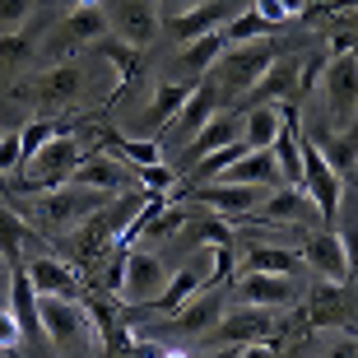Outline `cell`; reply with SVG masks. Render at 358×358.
<instances>
[{"instance_id": "cell-1", "label": "cell", "mask_w": 358, "mask_h": 358, "mask_svg": "<svg viewBox=\"0 0 358 358\" xmlns=\"http://www.w3.org/2000/svg\"><path fill=\"white\" fill-rule=\"evenodd\" d=\"M93 149L84 145V140H75L70 131H61L56 140H47V145L33 154V159H24L19 168V182L10 186V191H28V196H42V191H56V186H66L70 173L80 168L84 159H89Z\"/></svg>"}, {"instance_id": "cell-2", "label": "cell", "mask_w": 358, "mask_h": 358, "mask_svg": "<svg viewBox=\"0 0 358 358\" xmlns=\"http://www.w3.org/2000/svg\"><path fill=\"white\" fill-rule=\"evenodd\" d=\"M42 312V331H47V345L61 358H84L98 349V331H93V317L84 303H70V298H38Z\"/></svg>"}, {"instance_id": "cell-3", "label": "cell", "mask_w": 358, "mask_h": 358, "mask_svg": "<svg viewBox=\"0 0 358 358\" xmlns=\"http://www.w3.org/2000/svg\"><path fill=\"white\" fill-rule=\"evenodd\" d=\"M275 47H270L266 38L256 42H238V47H228L219 61H214V70L205 75V80L219 89V98H242V93H252L256 80L270 70V61H275Z\"/></svg>"}, {"instance_id": "cell-4", "label": "cell", "mask_w": 358, "mask_h": 358, "mask_svg": "<svg viewBox=\"0 0 358 358\" xmlns=\"http://www.w3.org/2000/svg\"><path fill=\"white\" fill-rule=\"evenodd\" d=\"M321 112L326 131H340L358 117V52H335L321 70Z\"/></svg>"}, {"instance_id": "cell-5", "label": "cell", "mask_w": 358, "mask_h": 358, "mask_svg": "<svg viewBox=\"0 0 358 358\" xmlns=\"http://www.w3.org/2000/svg\"><path fill=\"white\" fill-rule=\"evenodd\" d=\"M107 200H112L107 191H89V186H56V191H42V196L33 200V219H38L42 228L61 233V228L84 224L89 214H98Z\"/></svg>"}, {"instance_id": "cell-6", "label": "cell", "mask_w": 358, "mask_h": 358, "mask_svg": "<svg viewBox=\"0 0 358 358\" xmlns=\"http://www.w3.org/2000/svg\"><path fill=\"white\" fill-rule=\"evenodd\" d=\"M84 84H89V75L75 61H61V66L33 75L28 84H19V98L33 103L38 112H61V107H75L84 98Z\"/></svg>"}, {"instance_id": "cell-7", "label": "cell", "mask_w": 358, "mask_h": 358, "mask_svg": "<svg viewBox=\"0 0 358 358\" xmlns=\"http://www.w3.org/2000/svg\"><path fill=\"white\" fill-rule=\"evenodd\" d=\"M303 191L312 196L321 224H335V214L345 205V177L326 163V154H321L307 135H303Z\"/></svg>"}, {"instance_id": "cell-8", "label": "cell", "mask_w": 358, "mask_h": 358, "mask_svg": "<svg viewBox=\"0 0 358 358\" xmlns=\"http://www.w3.org/2000/svg\"><path fill=\"white\" fill-rule=\"evenodd\" d=\"M307 326L312 331H358V293L345 284L321 279L317 289L307 293Z\"/></svg>"}, {"instance_id": "cell-9", "label": "cell", "mask_w": 358, "mask_h": 358, "mask_svg": "<svg viewBox=\"0 0 358 358\" xmlns=\"http://www.w3.org/2000/svg\"><path fill=\"white\" fill-rule=\"evenodd\" d=\"M168 279H173V270L163 266V256H154V252H126V266H121V289L117 293H121V303L149 307L163 289H168Z\"/></svg>"}, {"instance_id": "cell-10", "label": "cell", "mask_w": 358, "mask_h": 358, "mask_svg": "<svg viewBox=\"0 0 358 358\" xmlns=\"http://www.w3.org/2000/svg\"><path fill=\"white\" fill-rule=\"evenodd\" d=\"M196 200L214 214H228V219H247V214L261 210V186H233V182H205V186H186V191H168V200Z\"/></svg>"}, {"instance_id": "cell-11", "label": "cell", "mask_w": 358, "mask_h": 358, "mask_svg": "<svg viewBox=\"0 0 358 358\" xmlns=\"http://www.w3.org/2000/svg\"><path fill=\"white\" fill-rule=\"evenodd\" d=\"M103 14H107V28L121 42L140 47V52L159 38V5L154 0H103Z\"/></svg>"}, {"instance_id": "cell-12", "label": "cell", "mask_w": 358, "mask_h": 358, "mask_svg": "<svg viewBox=\"0 0 358 358\" xmlns=\"http://www.w3.org/2000/svg\"><path fill=\"white\" fill-rule=\"evenodd\" d=\"M112 28H107V14L98 0H89V5H75V10L61 19V24L52 28V42H47V52L56 56H70L80 52V47H93L98 38H107Z\"/></svg>"}, {"instance_id": "cell-13", "label": "cell", "mask_w": 358, "mask_h": 358, "mask_svg": "<svg viewBox=\"0 0 358 358\" xmlns=\"http://www.w3.org/2000/svg\"><path fill=\"white\" fill-rule=\"evenodd\" d=\"M303 233V261L317 270L321 279H331V284H345L349 279V247L345 238L335 233V228H298Z\"/></svg>"}, {"instance_id": "cell-14", "label": "cell", "mask_w": 358, "mask_h": 358, "mask_svg": "<svg viewBox=\"0 0 358 358\" xmlns=\"http://www.w3.org/2000/svg\"><path fill=\"white\" fill-rule=\"evenodd\" d=\"M303 98V61L298 56H275L270 70L256 80V89L247 93V107L252 103H293Z\"/></svg>"}, {"instance_id": "cell-15", "label": "cell", "mask_w": 358, "mask_h": 358, "mask_svg": "<svg viewBox=\"0 0 358 358\" xmlns=\"http://www.w3.org/2000/svg\"><path fill=\"white\" fill-rule=\"evenodd\" d=\"M270 335H275V317H270V307H256V303L224 312L219 326H214V340H224V345H261Z\"/></svg>"}, {"instance_id": "cell-16", "label": "cell", "mask_w": 358, "mask_h": 358, "mask_svg": "<svg viewBox=\"0 0 358 358\" xmlns=\"http://www.w3.org/2000/svg\"><path fill=\"white\" fill-rule=\"evenodd\" d=\"M233 14H238V5H233V0H205V5H196V10L163 19L159 28L173 42H196V38H205V33H214V28H224Z\"/></svg>"}, {"instance_id": "cell-17", "label": "cell", "mask_w": 358, "mask_h": 358, "mask_svg": "<svg viewBox=\"0 0 358 358\" xmlns=\"http://www.w3.org/2000/svg\"><path fill=\"white\" fill-rule=\"evenodd\" d=\"M233 289H238L242 303L289 307L293 298H298V279L293 275H266V270H238V275H233Z\"/></svg>"}, {"instance_id": "cell-18", "label": "cell", "mask_w": 358, "mask_h": 358, "mask_svg": "<svg viewBox=\"0 0 358 358\" xmlns=\"http://www.w3.org/2000/svg\"><path fill=\"white\" fill-rule=\"evenodd\" d=\"M214 112H219V89H214L210 80H200L196 89H191V98L177 107V117L168 121V140H173V145H191L196 131L214 117Z\"/></svg>"}, {"instance_id": "cell-19", "label": "cell", "mask_w": 358, "mask_h": 358, "mask_svg": "<svg viewBox=\"0 0 358 358\" xmlns=\"http://www.w3.org/2000/svg\"><path fill=\"white\" fill-rule=\"evenodd\" d=\"M219 317H224V298H219V289H200L196 298H186V303L177 307V317L168 321L163 331L168 335H214Z\"/></svg>"}, {"instance_id": "cell-20", "label": "cell", "mask_w": 358, "mask_h": 358, "mask_svg": "<svg viewBox=\"0 0 358 358\" xmlns=\"http://www.w3.org/2000/svg\"><path fill=\"white\" fill-rule=\"evenodd\" d=\"M24 275L38 289V298H75L80 293V270H70L61 256H33V261H24Z\"/></svg>"}, {"instance_id": "cell-21", "label": "cell", "mask_w": 358, "mask_h": 358, "mask_svg": "<svg viewBox=\"0 0 358 358\" xmlns=\"http://www.w3.org/2000/svg\"><path fill=\"white\" fill-rule=\"evenodd\" d=\"M191 89H196V84H186V80H159V84H154V103L140 112V131H145L149 140L163 135V131H168V121L177 117V107L191 98Z\"/></svg>"}, {"instance_id": "cell-22", "label": "cell", "mask_w": 358, "mask_h": 358, "mask_svg": "<svg viewBox=\"0 0 358 358\" xmlns=\"http://www.w3.org/2000/svg\"><path fill=\"white\" fill-rule=\"evenodd\" d=\"M261 219H270V224H289V228H307L312 219H317V205H312V196H307L303 186H279L275 196L261 200Z\"/></svg>"}, {"instance_id": "cell-23", "label": "cell", "mask_w": 358, "mask_h": 358, "mask_svg": "<svg viewBox=\"0 0 358 358\" xmlns=\"http://www.w3.org/2000/svg\"><path fill=\"white\" fill-rule=\"evenodd\" d=\"M66 186H89V191H107V196H117L121 186H135V182H131V168H121L112 154H98V149H93L89 159L70 173Z\"/></svg>"}, {"instance_id": "cell-24", "label": "cell", "mask_w": 358, "mask_h": 358, "mask_svg": "<svg viewBox=\"0 0 358 358\" xmlns=\"http://www.w3.org/2000/svg\"><path fill=\"white\" fill-rule=\"evenodd\" d=\"M233 140H242V117H238V112H228V107H219V112H214V117L196 131V140L186 145V168L200 163L205 154H214V149L233 145Z\"/></svg>"}, {"instance_id": "cell-25", "label": "cell", "mask_w": 358, "mask_h": 358, "mask_svg": "<svg viewBox=\"0 0 358 358\" xmlns=\"http://www.w3.org/2000/svg\"><path fill=\"white\" fill-rule=\"evenodd\" d=\"M303 135L326 154V163H331L340 177L358 168V117L349 121V126H340V131H303Z\"/></svg>"}, {"instance_id": "cell-26", "label": "cell", "mask_w": 358, "mask_h": 358, "mask_svg": "<svg viewBox=\"0 0 358 358\" xmlns=\"http://www.w3.org/2000/svg\"><path fill=\"white\" fill-rule=\"evenodd\" d=\"M224 52H228V38H224V28H214V33H205V38H196V42H182L177 70L186 75V84H200Z\"/></svg>"}, {"instance_id": "cell-27", "label": "cell", "mask_w": 358, "mask_h": 358, "mask_svg": "<svg viewBox=\"0 0 358 358\" xmlns=\"http://www.w3.org/2000/svg\"><path fill=\"white\" fill-rule=\"evenodd\" d=\"M214 182H233V186H284L279 182V168H275V154L270 149H247L233 168H224V177H214Z\"/></svg>"}, {"instance_id": "cell-28", "label": "cell", "mask_w": 358, "mask_h": 358, "mask_svg": "<svg viewBox=\"0 0 358 358\" xmlns=\"http://www.w3.org/2000/svg\"><path fill=\"white\" fill-rule=\"evenodd\" d=\"M284 131V103H252L242 112V140L252 149H270Z\"/></svg>"}, {"instance_id": "cell-29", "label": "cell", "mask_w": 358, "mask_h": 358, "mask_svg": "<svg viewBox=\"0 0 358 358\" xmlns=\"http://www.w3.org/2000/svg\"><path fill=\"white\" fill-rule=\"evenodd\" d=\"M238 270H266V275H293L298 279V252H289V247H266V242H247Z\"/></svg>"}, {"instance_id": "cell-30", "label": "cell", "mask_w": 358, "mask_h": 358, "mask_svg": "<svg viewBox=\"0 0 358 358\" xmlns=\"http://www.w3.org/2000/svg\"><path fill=\"white\" fill-rule=\"evenodd\" d=\"M28 238H33V228L24 224V214L10 210V205H0V256L10 261V270H14V266H24V247H28Z\"/></svg>"}, {"instance_id": "cell-31", "label": "cell", "mask_w": 358, "mask_h": 358, "mask_svg": "<svg viewBox=\"0 0 358 358\" xmlns=\"http://www.w3.org/2000/svg\"><path fill=\"white\" fill-rule=\"evenodd\" d=\"M186 224H191V228H182L186 252H196L200 242H210V247H233V228H228L224 219H214V214H186Z\"/></svg>"}, {"instance_id": "cell-32", "label": "cell", "mask_w": 358, "mask_h": 358, "mask_svg": "<svg viewBox=\"0 0 358 358\" xmlns=\"http://www.w3.org/2000/svg\"><path fill=\"white\" fill-rule=\"evenodd\" d=\"M93 52L103 56L107 66H117V80H121V89H126V84L135 80V75H140V47H131V42H121V38H112V33H107V38H98L93 42Z\"/></svg>"}, {"instance_id": "cell-33", "label": "cell", "mask_w": 358, "mask_h": 358, "mask_svg": "<svg viewBox=\"0 0 358 358\" xmlns=\"http://www.w3.org/2000/svg\"><path fill=\"white\" fill-rule=\"evenodd\" d=\"M103 145L112 149V154H121V159L131 163V168H149V163H163V149L154 145V140H135V135H121V131H107Z\"/></svg>"}, {"instance_id": "cell-34", "label": "cell", "mask_w": 358, "mask_h": 358, "mask_svg": "<svg viewBox=\"0 0 358 358\" xmlns=\"http://www.w3.org/2000/svg\"><path fill=\"white\" fill-rule=\"evenodd\" d=\"M224 38H228V47H238V42H256V38H266V24H261V14L247 5V10H238L224 24Z\"/></svg>"}, {"instance_id": "cell-35", "label": "cell", "mask_w": 358, "mask_h": 358, "mask_svg": "<svg viewBox=\"0 0 358 358\" xmlns=\"http://www.w3.org/2000/svg\"><path fill=\"white\" fill-rule=\"evenodd\" d=\"M131 182L149 196H168V186H177V173L168 163H149V168H131Z\"/></svg>"}, {"instance_id": "cell-36", "label": "cell", "mask_w": 358, "mask_h": 358, "mask_svg": "<svg viewBox=\"0 0 358 358\" xmlns=\"http://www.w3.org/2000/svg\"><path fill=\"white\" fill-rule=\"evenodd\" d=\"M66 131V126H61V121H28L24 131H19V145H24V159H33V154H38L42 145H47V140H56V135Z\"/></svg>"}, {"instance_id": "cell-37", "label": "cell", "mask_w": 358, "mask_h": 358, "mask_svg": "<svg viewBox=\"0 0 358 358\" xmlns=\"http://www.w3.org/2000/svg\"><path fill=\"white\" fill-rule=\"evenodd\" d=\"M28 14H33V0H0V38L5 33H24Z\"/></svg>"}, {"instance_id": "cell-38", "label": "cell", "mask_w": 358, "mask_h": 358, "mask_svg": "<svg viewBox=\"0 0 358 358\" xmlns=\"http://www.w3.org/2000/svg\"><path fill=\"white\" fill-rule=\"evenodd\" d=\"M33 52H38V47H33V38H24V33H5V38H0V61H5V66H24Z\"/></svg>"}, {"instance_id": "cell-39", "label": "cell", "mask_w": 358, "mask_h": 358, "mask_svg": "<svg viewBox=\"0 0 358 358\" xmlns=\"http://www.w3.org/2000/svg\"><path fill=\"white\" fill-rule=\"evenodd\" d=\"M317 358H358V335H349V331H335L326 345L317 349Z\"/></svg>"}, {"instance_id": "cell-40", "label": "cell", "mask_w": 358, "mask_h": 358, "mask_svg": "<svg viewBox=\"0 0 358 358\" xmlns=\"http://www.w3.org/2000/svg\"><path fill=\"white\" fill-rule=\"evenodd\" d=\"M19 163H24V145H19V131L0 135V177H5V173H14Z\"/></svg>"}, {"instance_id": "cell-41", "label": "cell", "mask_w": 358, "mask_h": 358, "mask_svg": "<svg viewBox=\"0 0 358 358\" xmlns=\"http://www.w3.org/2000/svg\"><path fill=\"white\" fill-rule=\"evenodd\" d=\"M252 10L261 14V24H266V33H270V28H284V24H289V19H293V14L284 10V5H279V0H256Z\"/></svg>"}, {"instance_id": "cell-42", "label": "cell", "mask_w": 358, "mask_h": 358, "mask_svg": "<svg viewBox=\"0 0 358 358\" xmlns=\"http://www.w3.org/2000/svg\"><path fill=\"white\" fill-rule=\"evenodd\" d=\"M19 345H24V331H19L10 307H0V349H19Z\"/></svg>"}, {"instance_id": "cell-43", "label": "cell", "mask_w": 358, "mask_h": 358, "mask_svg": "<svg viewBox=\"0 0 358 358\" xmlns=\"http://www.w3.org/2000/svg\"><path fill=\"white\" fill-rule=\"evenodd\" d=\"M154 5H159V10L168 14V19H173V14H186V10H196V5H205V0H154Z\"/></svg>"}, {"instance_id": "cell-44", "label": "cell", "mask_w": 358, "mask_h": 358, "mask_svg": "<svg viewBox=\"0 0 358 358\" xmlns=\"http://www.w3.org/2000/svg\"><path fill=\"white\" fill-rule=\"evenodd\" d=\"M238 358H275V349H270V340H261V345H242Z\"/></svg>"}, {"instance_id": "cell-45", "label": "cell", "mask_w": 358, "mask_h": 358, "mask_svg": "<svg viewBox=\"0 0 358 358\" xmlns=\"http://www.w3.org/2000/svg\"><path fill=\"white\" fill-rule=\"evenodd\" d=\"M0 289L10 293V261H5V256H0Z\"/></svg>"}, {"instance_id": "cell-46", "label": "cell", "mask_w": 358, "mask_h": 358, "mask_svg": "<svg viewBox=\"0 0 358 358\" xmlns=\"http://www.w3.org/2000/svg\"><path fill=\"white\" fill-rule=\"evenodd\" d=\"M279 5H284V10H289L293 19H298V14H303V5H307V0H279Z\"/></svg>"}, {"instance_id": "cell-47", "label": "cell", "mask_w": 358, "mask_h": 358, "mask_svg": "<svg viewBox=\"0 0 358 358\" xmlns=\"http://www.w3.org/2000/svg\"><path fill=\"white\" fill-rule=\"evenodd\" d=\"M345 247H349V266H358V238H354V242H345Z\"/></svg>"}, {"instance_id": "cell-48", "label": "cell", "mask_w": 358, "mask_h": 358, "mask_svg": "<svg viewBox=\"0 0 358 358\" xmlns=\"http://www.w3.org/2000/svg\"><path fill=\"white\" fill-rule=\"evenodd\" d=\"M159 358H186V354H182V349H163Z\"/></svg>"}, {"instance_id": "cell-49", "label": "cell", "mask_w": 358, "mask_h": 358, "mask_svg": "<svg viewBox=\"0 0 358 358\" xmlns=\"http://www.w3.org/2000/svg\"><path fill=\"white\" fill-rule=\"evenodd\" d=\"M56 5H66V10H75V5H89V0H56Z\"/></svg>"}]
</instances>
